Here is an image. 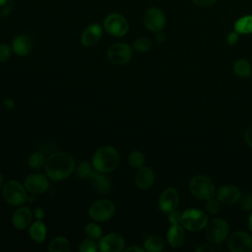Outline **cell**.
Segmentation results:
<instances>
[{
	"instance_id": "cell-1",
	"label": "cell",
	"mask_w": 252,
	"mask_h": 252,
	"mask_svg": "<svg viewBox=\"0 0 252 252\" xmlns=\"http://www.w3.org/2000/svg\"><path fill=\"white\" fill-rule=\"evenodd\" d=\"M75 168L73 158L65 152L51 154L44 162V171L53 181H61L69 177Z\"/></svg>"
},
{
	"instance_id": "cell-2",
	"label": "cell",
	"mask_w": 252,
	"mask_h": 252,
	"mask_svg": "<svg viewBox=\"0 0 252 252\" xmlns=\"http://www.w3.org/2000/svg\"><path fill=\"white\" fill-rule=\"evenodd\" d=\"M119 162L117 151L110 146H104L95 151L92 158L93 167L101 173L113 171Z\"/></svg>"
},
{
	"instance_id": "cell-3",
	"label": "cell",
	"mask_w": 252,
	"mask_h": 252,
	"mask_svg": "<svg viewBox=\"0 0 252 252\" xmlns=\"http://www.w3.org/2000/svg\"><path fill=\"white\" fill-rule=\"evenodd\" d=\"M189 189L192 195L200 200H208L215 195V185L213 181L202 174L192 177L189 182Z\"/></svg>"
},
{
	"instance_id": "cell-4",
	"label": "cell",
	"mask_w": 252,
	"mask_h": 252,
	"mask_svg": "<svg viewBox=\"0 0 252 252\" xmlns=\"http://www.w3.org/2000/svg\"><path fill=\"white\" fill-rule=\"evenodd\" d=\"M229 225L225 220L216 218L208 221L205 226V236L212 244L222 242L228 235Z\"/></svg>"
},
{
	"instance_id": "cell-5",
	"label": "cell",
	"mask_w": 252,
	"mask_h": 252,
	"mask_svg": "<svg viewBox=\"0 0 252 252\" xmlns=\"http://www.w3.org/2000/svg\"><path fill=\"white\" fill-rule=\"evenodd\" d=\"M27 189L17 180L7 181L2 188V194L5 201L11 206L23 205L27 199Z\"/></svg>"
},
{
	"instance_id": "cell-6",
	"label": "cell",
	"mask_w": 252,
	"mask_h": 252,
	"mask_svg": "<svg viewBox=\"0 0 252 252\" xmlns=\"http://www.w3.org/2000/svg\"><path fill=\"white\" fill-rule=\"evenodd\" d=\"M208 223L207 215L198 209H188L181 214L180 224L189 231L203 229Z\"/></svg>"
},
{
	"instance_id": "cell-7",
	"label": "cell",
	"mask_w": 252,
	"mask_h": 252,
	"mask_svg": "<svg viewBox=\"0 0 252 252\" xmlns=\"http://www.w3.org/2000/svg\"><path fill=\"white\" fill-rule=\"evenodd\" d=\"M104 30L113 36H124L129 31V24L126 18L120 14L112 13L103 20Z\"/></svg>"
},
{
	"instance_id": "cell-8",
	"label": "cell",
	"mask_w": 252,
	"mask_h": 252,
	"mask_svg": "<svg viewBox=\"0 0 252 252\" xmlns=\"http://www.w3.org/2000/svg\"><path fill=\"white\" fill-rule=\"evenodd\" d=\"M115 213L113 203L106 199L94 201L89 208V216L95 221H105L110 220Z\"/></svg>"
},
{
	"instance_id": "cell-9",
	"label": "cell",
	"mask_w": 252,
	"mask_h": 252,
	"mask_svg": "<svg viewBox=\"0 0 252 252\" xmlns=\"http://www.w3.org/2000/svg\"><path fill=\"white\" fill-rule=\"evenodd\" d=\"M227 247L231 252H250L252 236L245 231L233 232L227 239Z\"/></svg>"
},
{
	"instance_id": "cell-10",
	"label": "cell",
	"mask_w": 252,
	"mask_h": 252,
	"mask_svg": "<svg viewBox=\"0 0 252 252\" xmlns=\"http://www.w3.org/2000/svg\"><path fill=\"white\" fill-rule=\"evenodd\" d=\"M107 57L109 61L115 65H124L131 59L132 49L127 43H114L108 48Z\"/></svg>"
},
{
	"instance_id": "cell-11",
	"label": "cell",
	"mask_w": 252,
	"mask_h": 252,
	"mask_svg": "<svg viewBox=\"0 0 252 252\" xmlns=\"http://www.w3.org/2000/svg\"><path fill=\"white\" fill-rule=\"evenodd\" d=\"M143 21L145 27L154 32L161 31L165 25L164 14L160 9L157 7L149 8L144 14Z\"/></svg>"
},
{
	"instance_id": "cell-12",
	"label": "cell",
	"mask_w": 252,
	"mask_h": 252,
	"mask_svg": "<svg viewBox=\"0 0 252 252\" xmlns=\"http://www.w3.org/2000/svg\"><path fill=\"white\" fill-rule=\"evenodd\" d=\"M125 240L119 233L112 232L99 239L98 248L102 252H119L124 249Z\"/></svg>"
},
{
	"instance_id": "cell-13",
	"label": "cell",
	"mask_w": 252,
	"mask_h": 252,
	"mask_svg": "<svg viewBox=\"0 0 252 252\" xmlns=\"http://www.w3.org/2000/svg\"><path fill=\"white\" fill-rule=\"evenodd\" d=\"M179 202V195L176 189L172 187L166 188L159 196L158 206L160 212L168 214L177 208Z\"/></svg>"
},
{
	"instance_id": "cell-14",
	"label": "cell",
	"mask_w": 252,
	"mask_h": 252,
	"mask_svg": "<svg viewBox=\"0 0 252 252\" xmlns=\"http://www.w3.org/2000/svg\"><path fill=\"white\" fill-rule=\"evenodd\" d=\"M24 186L31 193L41 194L48 189L49 182L43 174L33 173L26 177L24 181Z\"/></svg>"
},
{
	"instance_id": "cell-15",
	"label": "cell",
	"mask_w": 252,
	"mask_h": 252,
	"mask_svg": "<svg viewBox=\"0 0 252 252\" xmlns=\"http://www.w3.org/2000/svg\"><path fill=\"white\" fill-rule=\"evenodd\" d=\"M241 197V193L236 186L223 185L219 188L217 192V199L224 205H232L236 203Z\"/></svg>"
},
{
	"instance_id": "cell-16",
	"label": "cell",
	"mask_w": 252,
	"mask_h": 252,
	"mask_svg": "<svg viewBox=\"0 0 252 252\" xmlns=\"http://www.w3.org/2000/svg\"><path fill=\"white\" fill-rule=\"evenodd\" d=\"M102 35V28L99 24H92L88 26L81 35V43L86 46L90 47L94 45Z\"/></svg>"
},
{
	"instance_id": "cell-17",
	"label": "cell",
	"mask_w": 252,
	"mask_h": 252,
	"mask_svg": "<svg viewBox=\"0 0 252 252\" xmlns=\"http://www.w3.org/2000/svg\"><path fill=\"white\" fill-rule=\"evenodd\" d=\"M32 220V211L28 207H20L12 216V222L15 228L22 230L27 228Z\"/></svg>"
},
{
	"instance_id": "cell-18",
	"label": "cell",
	"mask_w": 252,
	"mask_h": 252,
	"mask_svg": "<svg viewBox=\"0 0 252 252\" xmlns=\"http://www.w3.org/2000/svg\"><path fill=\"white\" fill-rule=\"evenodd\" d=\"M155 181V173L152 168L148 166H142L138 170L135 176V183L138 188L142 190H148L152 187Z\"/></svg>"
},
{
	"instance_id": "cell-19",
	"label": "cell",
	"mask_w": 252,
	"mask_h": 252,
	"mask_svg": "<svg viewBox=\"0 0 252 252\" xmlns=\"http://www.w3.org/2000/svg\"><path fill=\"white\" fill-rule=\"evenodd\" d=\"M13 51L19 56L28 55L32 49V40L26 34L17 35L12 42Z\"/></svg>"
},
{
	"instance_id": "cell-20",
	"label": "cell",
	"mask_w": 252,
	"mask_h": 252,
	"mask_svg": "<svg viewBox=\"0 0 252 252\" xmlns=\"http://www.w3.org/2000/svg\"><path fill=\"white\" fill-rule=\"evenodd\" d=\"M185 230L184 227L178 223V224H171L167 231V241L169 245L173 248H178L183 245L185 241Z\"/></svg>"
},
{
	"instance_id": "cell-21",
	"label": "cell",
	"mask_w": 252,
	"mask_h": 252,
	"mask_svg": "<svg viewBox=\"0 0 252 252\" xmlns=\"http://www.w3.org/2000/svg\"><path fill=\"white\" fill-rule=\"evenodd\" d=\"M89 179L91 180V184L93 186V188L100 193V194H105L107 192H109L110 188H111V184L109 179L104 176L101 172L98 171H93L92 174L90 175Z\"/></svg>"
},
{
	"instance_id": "cell-22",
	"label": "cell",
	"mask_w": 252,
	"mask_h": 252,
	"mask_svg": "<svg viewBox=\"0 0 252 252\" xmlns=\"http://www.w3.org/2000/svg\"><path fill=\"white\" fill-rule=\"evenodd\" d=\"M29 232L33 241L41 243L46 237V226L41 220H36L32 224Z\"/></svg>"
},
{
	"instance_id": "cell-23",
	"label": "cell",
	"mask_w": 252,
	"mask_h": 252,
	"mask_svg": "<svg viewBox=\"0 0 252 252\" xmlns=\"http://www.w3.org/2000/svg\"><path fill=\"white\" fill-rule=\"evenodd\" d=\"M234 31L239 34L252 33V15H245L234 23Z\"/></svg>"
},
{
	"instance_id": "cell-24",
	"label": "cell",
	"mask_w": 252,
	"mask_h": 252,
	"mask_svg": "<svg viewBox=\"0 0 252 252\" xmlns=\"http://www.w3.org/2000/svg\"><path fill=\"white\" fill-rule=\"evenodd\" d=\"M70 242L64 236H57L53 238L48 245V251L50 252H70Z\"/></svg>"
},
{
	"instance_id": "cell-25",
	"label": "cell",
	"mask_w": 252,
	"mask_h": 252,
	"mask_svg": "<svg viewBox=\"0 0 252 252\" xmlns=\"http://www.w3.org/2000/svg\"><path fill=\"white\" fill-rule=\"evenodd\" d=\"M233 72L237 77L247 78L252 74V67L245 59H238L233 64Z\"/></svg>"
},
{
	"instance_id": "cell-26",
	"label": "cell",
	"mask_w": 252,
	"mask_h": 252,
	"mask_svg": "<svg viewBox=\"0 0 252 252\" xmlns=\"http://www.w3.org/2000/svg\"><path fill=\"white\" fill-rule=\"evenodd\" d=\"M144 246L145 250L149 252H160L164 247V243L160 237L151 235L144 241Z\"/></svg>"
},
{
	"instance_id": "cell-27",
	"label": "cell",
	"mask_w": 252,
	"mask_h": 252,
	"mask_svg": "<svg viewBox=\"0 0 252 252\" xmlns=\"http://www.w3.org/2000/svg\"><path fill=\"white\" fill-rule=\"evenodd\" d=\"M85 232L87 236L93 240L100 239L102 236L101 227L94 222H89L85 227Z\"/></svg>"
},
{
	"instance_id": "cell-28",
	"label": "cell",
	"mask_w": 252,
	"mask_h": 252,
	"mask_svg": "<svg viewBox=\"0 0 252 252\" xmlns=\"http://www.w3.org/2000/svg\"><path fill=\"white\" fill-rule=\"evenodd\" d=\"M128 162L132 167L140 168L145 164V157L141 152L134 151L129 155Z\"/></svg>"
},
{
	"instance_id": "cell-29",
	"label": "cell",
	"mask_w": 252,
	"mask_h": 252,
	"mask_svg": "<svg viewBox=\"0 0 252 252\" xmlns=\"http://www.w3.org/2000/svg\"><path fill=\"white\" fill-rule=\"evenodd\" d=\"M152 46V42L151 40L146 37V36H141V37H138L134 42H133V48L136 50V51H139V52H146L148 51Z\"/></svg>"
},
{
	"instance_id": "cell-30",
	"label": "cell",
	"mask_w": 252,
	"mask_h": 252,
	"mask_svg": "<svg viewBox=\"0 0 252 252\" xmlns=\"http://www.w3.org/2000/svg\"><path fill=\"white\" fill-rule=\"evenodd\" d=\"M45 158L42 153L35 152L32 154L29 158V164L32 168H40L42 165H44Z\"/></svg>"
},
{
	"instance_id": "cell-31",
	"label": "cell",
	"mask_w": 252,
	"mask_h": 252,
	"mask_svg": "<svg viewBox=\"0 0 252 252\" xmlns=\"http://www.w3.org/2000/svg\"><path fill=\"white\" fill-rule=\"evenodd\" d=\"M93 171L94 170L92 164L89 163L88 161L81 162L77 167V175L81 178H89Z\"/></svg>"
},
{
	"instance_id": "cell-32",
	"label": "cell",
	"mask_w": 252,
	"mask_h": 252,
	"mask_svg": "<svg viewBox=\"0 0 252 252\" xmlns=\"http://www.w3.org/2000/svg\"><path fill=\"white\" fill-rule=\"evenodd\" d=\"M97 249L98 247L96 243L91 238L83 240L79 245V250L81 252H95Z\"/></svg>"
},
{
	"instance_id": "cell-33",
	"label": "cell",
	"mask_w": 252,
	"mask_h": 252,
	"mask_svg": "<svg viewBox=\"0 0 252 252\" xmlns=\"http://www.w3.org/2000/svg\"><path fill=\"white\" fill-rule=\"evenodd\" d=\"M220 201L218 199H215L214 197L210 198L207 200V203H206V209L207 211L210 213V214H213V215H216L220 212Z\"/></svg>"
},
{
	"instance_id": "cell-34",
	"label": "cell",
	"mask_w": 252,
	"mask_h": 252,
	"mask_svg": "<svg viewBox=\"0 0 252 252\" xmlns=\"http://www.w3.org/2000/svg\"><path fill=\"white\" fill-rule=\"evenodd\" d=\"M14 7V0H0V18L10 14Z\"/></svg>"
},
{
	"instance_id": "cell-35",
	"label": "cell",
	"mask_w": 252,
	"mask_h": 252,
	"mask_svg": "<svg viewBox=\"0 0 252 252\" xmlns=\"http://www.w3.org/2000/svg\"><path fill=\"white\" fill-rule=\"evenodd\" d=\"M240 206L245 211H251L252 210V194L249 192L244 193L243 196L240 197Z\"/></svg>"
},
{
	"instance_id": "cell-36",
	"label": "cell",
	"mask_w": 252,
	"mask_h": 252,
	"mask_svg": "<svg viewBox=\"0 0 252 252\" xmlns=\"http://www.w3.org/2000/svg\"><path fill=\"white\" fill-rule=\"evenodd\" d=\"M12 48L6 43L0 44V63L7 61L11 56Z\"/></svg>"
},
{
	"instance_id": "cell-37",
	"label": "cell",
	"mask_w": 252,
	"mask_h": 252,
	"mask_svg": "<svg viewBox=\"0 0 252 252\" xmlns=\"http://www.w3.org/2000/svg\"><path fill=\"white\" fill-rule=\"evenodd\" d=\"M180 220H181V214L178 211L174 210V211L168 213V220L171 224L180 223Z\"/></svg>"
},
{
	"instance_id": "cell-38",
	"label": "cell",
	"mask_w": 252,
	"mask_h": 252,
	"mask_svg": "<svg viewBox=\"0 0 252 252\" xmlns=\"http://www.w3.org/2000/svg\"><path fill=\"white\" fill-rule=\"evenodd\" d=\"M239 39V33L235 31L230 32L227 35H226V42L228 45H234L238 42Z\"/></svg>"
},
{
	"instance_id": "cell-39",
	"label": "cell",
	"mask_w": 252,
	"mask_h": 252,
	"mask_svg": "<svg viewBox=\"0 0 252 252\" xmlns=\"http://www.w3.org/2000/svg\"><path fill=\"white\" fill-rule=\"evenodd\" d=\"M194 4L201 7H209L214 5L218 0H192Z\"/></svg>"
},
{
	"instance_id": "cell-40",
	"label": "cell",
	"mask_w": 252,
	"mask_h": 252,
	"mask_svg": "<svg viewBox=\"0 0 252 252\" xmlns=\"http://www.w3.org/2000/svg\"><path fill=\"white\" fill-rule=\"evenodd\" d=\"M244 139H245V142L250 147H252V124L246 129V131L244 133Z\"/></svg>"
},
{
	"instance_id": "cell-41",
	"label": "cell",
	"mask_w": 252,
	"mask_h": 252,
	"mask_svg": "<svg viewBox=\"0 0 252 252\" xmlns=\"http://www.w3.org/2000/svg\"><path fill=\"white\" fill-rule=\"evenodd\" d=\"M196 251L198 252H203V251H214V248L208 244H202L201 246H199L198 248H196Z\"/></svg>"
},
{
	"instance_id": "cell-42",
	"label": "cell",
	"mask_w": 252,
	"mask_h": 252,
	"mask_svg": "<svg viewBox=\"0 0 252 252\" xmlns=\"http://www.w3.org/2000/svg\"><path fill=\"white\" fill-rule=\"evenodd\" d=\"M156 39H157V41H158V42H159V43L164 42V41H165V34H164V32H162L161 31L157 32Z\"/></svg>"
},
{
	"instance_id": "cell-43",
	"label": "cell",
	"mask_w": 252,
	"mask_h": 252,
	"mask_svg": "<svg viewBox=\"0 0 252 252\" xmlns=\"http://www.w3.org/2000/svg\"><path fill=\"white\" fill-rule=\"evenodd\" d=\"M123 250H124V251H126V252H128V251L144 252V251H145L143 248H141V247H138V246H130V247H128V248H125V249H123Z\"/></svg>"
},
{
	"instance_id": "cell-44",
	"label": "cell",
	"mask_w": 252,
	"mask_h": 252,
	"mask_svg": "<svg viewBox=\"0 0 252 252\" xmlns=\"http://www.w3.org/2000/svg\"><path fill=\"white\" fill-rule=\"evenodd\" d=\"M34 215L37 219H41L43 216H44V213H43V210L41 208H36L35 211H34Z\"/></svg>"
},
{
	"instance_id": "cell-45",
	"label": "cell",
	"mask_w": 252,
	"mask_h": 252,
	"mask_svg": "<svg viewBox=\"0 0 252 252\" xmlns=\"http://www.w3.org/2000/svg\"><path fill=\"white\" fill-rule=\"evenodd\" d=\"M4 104H5L7 107H9V108L14 107V101H13L12 99H6V100L4 101Z\"/></svg>"
},
{
	"instance_id": "cell-46",
	"label": "cell",
	"mask_w": 252,
	"mask_h": 252,
	"mask_svg": "<svg viewBox=\"0 0 252 252\" xmlns=\"http://www.w3.org/2000/svg\"><path fill=\"white\" fill-rule=\"evenodd\" d=\"M248 227H249L250 231L252 232V213L250 214V216L248 218Z\"/></svg>"
},
{
	"instance_id": "cell-47",
	"label": "cell",
	"mask_w": 252,
	"mask_h": 252,
	"mask_svg": "<svg viewBox=\"0 0 252 252\" xmlns=\"http://www.w3.org/2000/svg\"><path fill=\"white\" fill-rule=\"evenodd\" d=\"M2 185H3V176H2V174L0 173V189H1Z\"/></svg>"
}]
</instances>
